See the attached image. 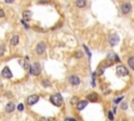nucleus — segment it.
Returning <instances> with one entry per match:
<instances>
[{"instance_id":"obj_1","label":"nucleus","mask_w":134,"mask_h":121,"mask_svg":"<svg viewBox=\"0 0 134 121\" xmlns=\"http://www.w3.org/2000/svg\"><path fill=\"white\" fill-rule=\"evenodd\" d=\"M50 100H51V102H52L56 106H61L62 103H63V98H62V96H61L60 94H55V95H52V96L50 97Z\"/></svg>"},{"instance_id":"obj_2","label":"nucleus","mask_w":134,"mask_h":121,"mask_svg":"<svg viewBox=\"0 0 134 121\" xmlns=\"http://www.w3.org/2000/svg\"><path fill=\"white\" fill-rule=\"evenodd\" d=\"M121 11L123 14H129L132 11V4L130 2H123L121 4Z\"/></svg>"},{"instance_id":"obj_3","label":"nucleus","mask_w":134,"mask_h":121,"mask_svg":"<svg viewBox=\"0 0 134 121\" xmlns=\"http://www.w3.org/2000/svg\"><path fill=\"white\" fill-rule=\"evenodd\" d=\"M31 74L32 75H34V76H37V75H39L40 74V72H41V66H40V64L39 63H34L33 65H32V67H31Z\"/></svg>"},{"instance_id":"obj_4","label":"nucleus","mask_w":134,"mask_h":121,"mask_svg":"<svg viewBox=\"0 0 134 121\" xmlns=\"http://www.w3.org/2000/svg\"><path fill=\"white\" fill-rule=\"evenodd\" d=\"M46 50V44L44 42H39L37 46H36V53H37L38 55H42L44 52H45Z\"/></svg>"},{"instance_id":"obj_5","label":"nucleus","mask_w":134,"mask_h":121,"mask_svg":"<svg viewBox=\"0 0 134 121\" xmlns=\"http://www.w3.org/2000/svg\"><path fill=\"white\" fill-rule=\"evenodd\" d=\"M39 99H40V97L38 95H31V96L27 98V100H26V102H27L28 105H34L39 101Z\"/></svg>"},{"instance_id":"obj_6","label":"nucleus","mask_w":134,"mask_h":121,"mask_svg":"<svg viewBox=\"0 0 134 121\" xmlns=\"http://www.w3.org/2000/svg\"><path fill=\"white\" fill-rule=\"evenodd\" d=\"M116 73L120 75V76H127L129 75V72L126 67H125L124 65H118L116 67Z\"/></svg>"},{"instance_id":"obj_7","label":"nucleus","mask_w":134,"mask_h":121,"mask_svg":"<svg viewBox=\"0 0 134 121\" xmlns=\"http://www.w3.org/2000/svg\"><path fill=\"white\" fill-rule=\"evenodd\" d=\"M1 75H2L3 78H5V79H10V78H12V77H13V74H12L11 70H10V68H8L7 66H5L3 70H2Z\"/></svg>"},{"instance_id":"obj_8","label":"nucleus","mask_w":134,"mask_h":121,"mask_svg":"<svg viewBox=\"0 0 134 121\" xmlns=\"http://www.w3.org/2000/svg\"><path fill=\"white\" fill-rule=\"evenodd\" d=\"M118 40H120V38H118V36L116 35V34H113V35H111L110 38H109V42H110L111 46L116 45L117 42H118Z\"/></svg>"},{"instance_id":"obj_9","label":"nucleus","mask_w":134,"mask_h":121,"mask_svg":"<svg viewBox=\"0 0 134 121\" xmlns=\"http://www.w3.org/2000/svg\"><path fill=\"white\" fill-rule=\"evenodd\" d=\"M69 82L71 85H79L80 83H81V80H80V78L78 76H70L69 77Z\"/></svg>"},{"instance_id":"obj_10","label":"nucleus","mask_w":134,"mask_h":121,"mask_svg":"<svg viewBox=\"0 0 134 121\" xmlns=\"http://www.w3.org/2000/svg\"><path fill=\"white\" fill-rule=\"evenodd\" d=\"M14 110H15V104L13 102L7 103V104L5 105V112L6 113H13Z\"/></svg>"},{"instance_id":"obj_11","label":"nucleus","mask_w":134,"mask_h":121,"mask_svg":"<svg viewBox=\"0 0 134 121\" xmlns=\"http://www.w3.org/2000/svg\"><path fill=\"white\" fill-rule=\"evenodd\" d=\"M86 4H87V1H86V0H77V1H76V5H77L78 7H80V8L85 7Z\"/></svg>"},{"instance_id":"obj_12","label":"nucleus","mask_w":134,"mask_h":121,"mask_svg":"<svg viewBox=\"0 0 134 121\" xmlns=\"http://www.w3.org/2000/svg\"><path fill=\"white\" fill-rule=\"evenodd\" d=\"M87 104H88V102L87 101H79L78 102V110H80V111H82V110H84L86 106H87Z\"/></svg>"},{"instance_id":"obj_13","label":"nucleus","mask_w":134,"mask_h":121,"mask_svg":"<svg viewBox=\"0 0 134 121\" xmlns=\"http://www.w3.org/2000/svg\"><path fill=\"white\" fill-rule=\"evenodd\" d=\"M97 98H99V96L95 94V93H92V94H89L88 96H87V99L89 100V101H96L97 100Z\"/></svg>"},{"instance_id":"obj_14","label":"nucleus","mask_w":134,"mask_h":121,"mask_svg":"<svg viewBox=\"0 0 134 121\" xmlns=\"http://www.w3.org/2000/svg\"><path fill=\"white\" fill-rule=\"evenodd\" d=\"M32 15H33V13L31 11H24L23 12V18L25 20H31L32 19Z\"/></svg>"},{"instance_id":"obj_15","label":"nucleus","mask_w":134,"mask_h":121,"mask_svg":"<svg viewBox=\"0 0 134 121\" xmlns=\"http://www.w3.org/2000/svg\"><path fill=\"white\" fill-rule=\"evenodd\" d=\"M19 43V36L18 35H14L11 39V44L12 45H17Z\"/></svg>"},{"instance_id":"obj_16","label":"nucleus","mask_w":134,"mask_h":121,"mask_svg":"<svg viewBox=\"0 0 134 121\" xmlns=\"http://www.w3.org/2000/svg\"><path fill=\"white\" fill-rule=\"evenodd\" d=\"M128 64H129V66L132 68V70L134 71V57L133 56L128 58Z\"/></svg>"},{"instance_id":"obj_17","label":"nucleus","mask_w":134,"mask_h":121,"mask_svg":"<svg viewBox=\"0 0 134 121\" xmlns=\"http://www.w3.org/2000/svg\"><path fill=\"white\" fill-rule=\"evenodd\" d=\"M4 52H5V45L1 44V45H0V56H3Z\"/></svg>"},{"instance_id":"obj_18","label":"nucleus","mask_w":134,"mask_h":121,"mask_svg":"<svg viewBox=\"0 0 134 121\" xmlns=\"http://www.w3.org/2000/svg\"><path fill=\"white\" fill-rule=\"evenodd\" d=\"M31 67H32V66H29V64H28L27 61H25V62H24V68H25L26 71H31Z\"/></svg>"},{"instance_id":"obj_19","label":"nucleus","mask_w":134,"mask_h":121,"mask_svg":"<svg viewBox=\"0 0 134 121\" xmlns=\"http://www.w3.org/2000/svg\"><path fill=\"white\" fill-rule=\"evenodd\" d=\"M76 57H77V58H82V57H83V53H82V52H77Z\"/></svg>"},{"instance_id":"obj_20","label":"nucleus","mask_w":134,"mask_h":121,"mask_svg":"<svg viewBox=\"0 0 134 121\" xmlns=\"http://www.w3.org/2000/svg\"><path fill=\"white\" fill-rule=\"evenodd\" d=\"M121 106H122V108H123V110H127L128 104H127L126 102H124V103H122V105H121Z\"/></svg>"},{"instance_id":"obj_21","label":"nucleus","mask_w":134,"mask_h":121,"mask_svg":"<svg viewBox=\"0 0 134 121\" xmlns=\"http://www.w3.org/2000/svg\"><path fill=\"white\" fill-rule=\"evenodd\" d=\"M18 110H19V111H23L24 110V105L22 104V103H20V104L18 105Z\"/></svg>"},{"instance_id":"obj_22","label":"nucleus","mask_w":134,"mask_h":121,"mask_svg":"<svg viewBox=\"0 0 134 121\" xmlns=\"http://www.w3.org/2000/svg\"><path fill=\"white\" fill-rule=\"evenodd\" d=\"M47 81H45V80H43L42 81V84L44 85V86H50V83H46Z\"/></svg>"},{"instance_id":"obj_23","label":"nucleus","mask_w":134,"mask_h":121,"mask_svg":"<svg viewBox=\"0 0 134 121\" xmlns=\"http://www.w3.org/2000/svg\"><path fill=\"white\" fill-rule=\"evenodd\" d=\"M113 118H114V117H113L112 112H109V119H110V120H113Z\"/></svg>"},{"instance_id":"obj_24","label":"nucleus","mask_w":134,"mask_h":121,"mask_svg":"<svg viewBox=\"0 0 134 121\" xmlns=\"http://www.w3.org/2000/svg\"><path fill=\"white\" fill-rule=\"evenodd\" d=\"M122 99H123V97H118V98H116V99L114 100V102H115V103H117V102H120Z\"/></svg>"},{"instance_id":"obj_25","label":"nucleus","mask_w":134,"mask_h":121,"mask_svg":"<svg viewBox=\"0 0 134 121\" xmlns=\"http://www.w3.org/2000/svg\"><path fill=\"white\" fill-rule=\"evenodd\" d=\"M2 17H4V12L2 10H0V18H2Z\"/></svg>"},{"instance_id":"obj_26","label":"nucleus","mask_w":134,"mask_h":121,"mask_svg":"<svg viewBox=\"0 0 134 121\" xmlns=\"http://www.w3.org/2000/svg\"><path fill=\"white\" fill-rule=\"evenodd\" d=\"M14 1H15V0H5V2H6V3H13Z\"/></svg>"},{"instance_id":"obj_27","label":"nucleus","mask_w":134,"mask_h":121,"mask_svg":"<svg viewBox=\"0 0 134 121\" xmlns=\"http://www.w3.org/2000/svg\"><path fill=\"white\" fill-rule=\"evenodd\" d=\"M1 88H2V84H1V83H0V89H1Z\"/></svg>"},{"instance_id":"obj_28","label":"nucleus","mask_w":134,"mask_h":121,"mask_svg":"<svg viewBox=\"0 0 134 121\" xmlns=\"http://www.w3.org/2000/svg\"><path fill=\"white\" fill-rule=\"evenodd\" d=\"M132 102H133V103H134V99H133V100H132Z\"/></svg>"}]
</instances>
